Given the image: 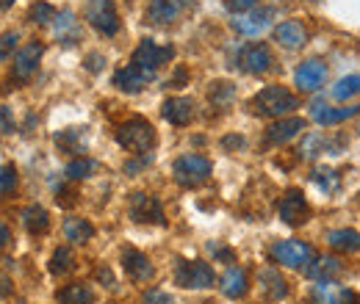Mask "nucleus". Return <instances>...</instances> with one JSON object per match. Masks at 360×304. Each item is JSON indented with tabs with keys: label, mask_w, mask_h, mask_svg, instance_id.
Masks as SVG:
<instances>
[{
	"label": "nucleus",
	"mask_w": 360,
	"mask_h": 304,
	"mask_svg": "<svg viewBox=\"0 0 360 304\" xmlns=\"http://www.w3.org/2000/svg\"><path fill=\"white\" fill-rule=\"evenodd\" d=\"M297 105H300V103H297V97L283 86H266L258 97H255V100H252V108H255L258 114H264V117H274V119H280V117L291 114Z\"/></svg>",
	"instance_id": "nucleus-1"
},
{
	"label": "nucleus",
	"mask_w": 360,
	"mask_h": 304,
	"mask_svg": "<svg viewBox=\"0 0 360 304\" xmlns=\"http://www.w3.org/2000/svg\"><path fill=\"white\" fill-rule=\"evenodd\" d=\"M117 141H120L125 150L144 155L147 150L155 147V128H153L147 119H131V122H125V125L117 131Z\"/></svg>",
	"instance_id": "nucleus-2"
},
{
	"label": "nucleus",
	"mask_w": 360,
	"mask_h": 304,
	"mask_svg": "<svg viewBox=\"0 0 360 304\" xmlns=\"http://www.w3.org/2000/svg\"><path fill=\"white\" fill-rule=\"evenodd\" d=\"M271 260L285 265V268H294V271H300V268L308 271V265L316 260V255L302 241H280L271 246Z\"/></svg>",
	"instance_id": "nucleus-3"
},
{
	"label": "nucleus",
	"mask_w": 360,
	"mask_h": 304,
	"mask_svg": "<svg viewBox=\"0 0 360 304\" xmlns=\"http://www.w3.org/2000/svg\"><path fill=\"white\" fill-rule=\"evenodd\" d=\"M84 14H86L91 28L103 37H114L120 31V14L111 0H86Z\"/></svg>",
	"instance_id": "nucleus-4"
},
{
	"label": "nucleus",
	"mask_w": 360,
	"mask_h": 304,
	"mask_svg": "<svg viewBox=\"0 0 360 304\" xmlns=\"http://www.w3.org/2000/svg\"><path fill=\"white\" fill-rule=\"evenodd\" d=\"M175 282L180 288H191V291L214 288V268L202 260H180L175 268Z\"/></svg>",
	"instance_id": "nucleus-5"
},
{
	"label": "nucleus",
	"mask_w": 360,
	"mask_h": 304,
	"mask_svg": "<svg viewBox=\"0 0 360 304\" xmlns=\"http://www.w3.org/2000/svg\"><path fill=\"white\" fill-rule=\"evenodd\" d=\"M175 180L183 188H197L211 177V161L202 155H183L175 161Z\"/></svg>",
	"instance_id": "nucleus-6"
},
{
	"label": "nucleus",
	"mask_w": 360,
	"mask_h": 304,
	"mask_svg": "<svg viewBox=\"0 0 360 304\" xmlns=\"http://www.w3.org/2000/svg\"><path fill=\"white\" fill-rule=\"evenodd\" d=\"M172 55H175V47H167V44H155L150 42V39H144L134 50V67L150 72V75H155V70L164 67L167 61H172Z\"/></svg>",
	"instance_id": "nucleus-7"
},
{
	"label": "nucleus",
	"mask_w": 360,
	"mask_h": 304,
	"mask_svg": "<svg viewBox=\"0 0 360 304\" xmlns=\"http://www.w3.org/2000/svg\"><path fill=\"white\" fill-rule=\"evenodd\" d=\"M194 8V0H150L147 20L153 25H172Z\"/></svg>",
	"instance_id": "nucleus-8"
},
{
	"label": "nucleus",
	"mask_w": 360,
	"mask_h": 304,
	"mask_svg": "<svg viewBox=\"0 0 360 304\" xmlns=\"http://www.w3.org/2000/svg\"><path fill=\"white\" fill-rule=\"evenodd\" d=\"M128 213L139 224H164V208H161L158 197L144 194V191H136L134 197H131Z\"/></svg>",
	"instance_id": "nucleus-9"
},
{
	"label": "nucleus",
	"mask_w": 360,
	"mask_h": 304,
	"mask_svg": "<svg viewBox=\"0 0 360 304\" xmlns=\"http://www.w3.org/2000/svg\"><path fill=\"white\" fill-rule=\"evenodd\" d=\"M280 218L288 227H300V224H305L311 218V208H308L302 191H297V188L285 191V197L280 199Z\"/></svg>",
	"instance_id": "nucleus-10"
},
{
	"label": "nucleus",
	"mask_w": 360,
	"mask_h": 304,
	"mask_svg": "<svg viewBox=\"0 0 360 304\" xmlns=\"http://www.w3.org/2000/svg\"><path fill=\"white\" fill-rule=\"evenodd\" d=\"M238 64L250 72V75H264L271 70V50L266 44H247L238 55Z\"/></svg>",
	"instance_id": "nucleus-11"
},
{
	"label": "nucleus",
	"mask_w": 360,
	"mask_h": 304,
	"mask_svg": "<svg viewBox=\"0 0 360 304\" xmlns=\"http://www.w3.org/2000/svg\"><path fill=\"white\" fill-rule=\"evenodd\" d=\"M311 304H355V293L333 279L319 282L311 291Z\"/></svg>",
	"instance_id": "nucleus-12"
},
{
	"label": "nucleus",
	"mask_w": 360,
	"mask_h": 304,
	"mask_svg": "<svg viewBox=\"0 0 360 304\" xmlns=\"http://www.w3.org/2000/svg\"><path fill=\"white\" fill-rule=\"evenodd\" d=\"M42 50H45V47L39 42H31L14 55V78H17V81H28V78L37 72L39 58H42Z\"/></svg>",
	"instance_id": "nucleus-13"
},
{
	"label": "nucleus",
	"mask_w": 360,
	"mask_h": 304,
	"mask_svg": "<svg viewBox=\"0 0 360 304\" xmlns=\"http://www.w3.org/2000/svg\"><path fill=\"white\" fill-rule=\"evenodd\" d=\"M271 20H274V8H255V11H250L247 17L233 20V25H236V31L244 34V37H258V34H264V31L269 28Z\"/></svg>",
	"instance_id": "nucleus-14"
},
{
	"label": "nucleus",
	"mask_w": 360,
	"mask_h": 304,
	"mask_svg": "<svg viewBox=\"0 0 360 304\" xmlns=\"http://www.w3.org/2000/svg\"><path fill=\"white\" fill-rule=\"evenodd\" d=\"M122 265H125V274H128L134 282H150V279L155 277L153 263L147 260V255H141L139 249H125V252H122Z\"/></svg>",
	"instance_id": "nucleus-15"
},
{
	"label": "nucleus",
	"mask_w": 360,
	"mask_h": 304,
	"mask_svg": "<svg viewBox=\"0 0 360 304\" xmlns=\"http://www.w3.org/2000/svg\"><path fill=\"white\" fill-rule=\"evenodd\" d=\"M274 42L288 47V50H297V47H302L308 42V31H305V25L300 20H285V22H280L274 28Z\"/></svg>",
	"instance_id": "nucleus-16"
},
{
	"label": "nucleus",
	"mask_w": 360,
	"mask_h": 304,
	"mask_svg": "<svg viewBox=\"0 0 360 304\" xmlns=\"http://www.w3.org/2000/svg\"><path fill=\"white\" fill-rule=\"evenodd\" d=\"M161 114H164V119L169 122V125H188L191 122V117H194V103L191 100H186V97H169L167 103H164V108H161Z\"/></svg>",
	"instance_id": "nucleus-17"
},
{
	"label": "nucleus",
	"mask_w": 360,
	"mask_h": 304,
	"mask_svg": "<svg viewBox=\"0 0 360 304\" xmlns=\"http://www.w3.org/2000/svg\"><path fill=\"white\" fill-rule=\"evenodd\" d=\"M324 78H327V67L321 61H305L297 70V75H294L297 86L302 88V91H316V88L324 84Z\"/></svg>",
	"instance_id": "nucleus-18"
},
{
	"label": "nucleus",
	"mask_w": 360,
	"mask_h": 304,
	"mask_svg": "<svg viewBox=\"0 0 360 304\" xmlns=\"http://www.w3.org/2000/svg\"><path fill=\"white\" fill-rule=\"evenodd\" d=\"M305 131V119H300V117H294V119H280V122H274L266 133V144L271 147H277V144H285V141H291L294 136H300V133Z\"/></svg>",
	"instance_id": "nucleus-19"
},
{
	"label": "nucleus",
	"mask_w": 360,
	"mask_h": 304,
	"mask_svg": "<svg viewBox=\"0 0 360 304\" xmlns=\"http://www.w3.org/2000/svg\"><path fill=\"white\" fill-rule=\"evenodd\" d=\"M150 72H144V70H139V67H122V70H117L114 72V86L122 88V91H141V88L150 84Z\"/></svg>",
	"instance_id": "nucleus-20"
},
{
	"label": "nucleus",
	"mask_w": 360,
	"mask_h": 304,
	"mask_svg": "<svg viewBox=\"0 0 360 304\" xmlns=\"http://www.w3.org/2000/svg\"><path fill=\"white\" fill-rule=\"evenodd\" d=\"M258 279H261V291H264V299H266V302H280V299L288 296V285H285V279L280 277V271L264 268Z\"/></svg>",
	"instance_id": "nucleus-21"
},
{
	"label": "nucleus",
	"mask_w": 360,
	"mask_h": 304,
	"mask_svg": "<svg viewBox=\"0 0 360 304\" xmlns=\"http://www.w3.org/2000/svg\"><path fill=\"white\" fill-rule=\"evenodd\" d=\"M219 288H222L227 299H241L247 293V271L238 268V265H230L219 279Z\"/></svg>",
	"instance_id": "nucleus-22"
},
{
	"label": "nucleus",
	"mask_w": 360,
	"mask_h": 304,
	"mask_svg": "<svg viewBox=\"0 0 360 304\" xmlns=\"http://www.w3.org/2000/svg\"><path fill=\"white\" fill-rule=\"evenodd\" d=\"M327 244H330L335 252L352 255V252H360V232H355V230H333V232L327 235Z\"/></svg>",
	"instance_id": "nucleus-23"
},
{
	"label": "nucleus",
	"mask_w": 360,
	"mask_h": 304,
	"mask_svg": "<svg viewBox=\"0 0 360 304\" xmlns=\"http://www.w3.org/2000/svg\"><path fill=\"white\" fill-rule=\"evenodd\" d=\"M344 268H341V263L335 260V258H316L311 265H308V277L311 279H319V282H327V279H335L338 274H341Z\"/></svg>",
	"instance_id": "nucleus-24"
},
{
	"label": "nucleus",
	"mask_w": 360,
	"mask_h": 304,
	"mask_svg": "<svg viewBox=\"0 0 360 304\" xmlns=\"http://www.w3.org/2000/svg\"><path fill=\"white\" fill-rule=\"evenodd\" d=\"M22 224L31 235H45L50 230V218H47V211L42 205H31L22 211Z\"/></svg>",
	"instance_id": "nucleus-25"
},
{
	"label": "nucleus",
	"mask_w": 360,
	"mask_h": 304,
	"mask_svg": "<svg viewBox=\"0 0 360 304\" xmlns=\"http://www.w3.org/2000/svg\"><path fill=\"white\" fill-rule=\"evenodd\" d=\"M355 114H360V105H352V108H321V105H316L314 111V119L319 125H338V122H344V119H352Z\"/></svg>",
	"instance_id": "nucleus-26"
},
{
	"label": "nucleus",
	"mask_w": 360,
	"mask_h": 304,
	"mask_svg": "<svg viewBox=\"0 0 360 304\" xmlns=\"http://www.w3.org/2000/svg\"><path fill=\"white\" fill-rule=\"evenodd\" d=\"M56 37L67 44H72L81 37V28H78V20H75L72 11H61V14L56 17Z\"/></svg>",
	"instance_id": "nucleus-27"
},
{
	"label": "nucleus",
	"mask_w": 360,
	"mask_h": 304,
	"mask_svg": "<svg viewBox=\"0 0 360 304\" xmlns=\"http://www.w3.org/2000/svg\"><path fill=\"white\" fill-rule=\"evenodd\" d=\"M64 235L72 244H86V241H91V235H94V227H91L86 218H70L64 224Z\"/></svg>",
	"instance_id": "nucleus-28"
},
{
	"label": "nucleus",
	"mask_w": 360,
	"mask_h": 304,
	"mask_svg": "<svg viewBox=\"0 0 360 304\" xmlns=\"http://www.w3.org/2000/svg\"><path fill=\"white\" fill-rule=\"evenodd\" d=\"M58 302L61 304H91L94 302V291H91L89 285L75 282V285H67V288L58 293Z\"/></svg>",
	"instance_id": "nucleus-29"
},
{
	"label": "nucleus",
	"mask_w": 360,
	"mask_h": 304,
	"mask_svg": "<svg viewBox=\"0 0 360 304\" xmlns=\"http://www.w3.org/2000/svg\"><path fill=\"white\" fill-rule=\"evenodd\" d=\"M75 268V255H72V249H67V246H58L56 252H53V258H50V271L53 274H70Z\"/></svg>",
	"instance_id": "nucleus-30"
},
{
	"label": "nucleus",
	"mask_w": 360,
	"mask_h": 304,
	"mask_svg": "<svg viewBox=\"0 0 360 304\" xmlns=\"http://www.w3.org/2000/svg\"><path fill=\"white\" fill-rule=\"evenodd\" d=\"M360 94V75H349V78H341L335 88H333V97L335 100H349V97H355Z\"/></svg>",
	"instance_id": "nucleus-31"
},
{
	"label": "nucleus",
	"mask_w": 360,
	"mask_h": 304,
	"mask_svg": "<svg viewBox=\"0 0 360 304\" xmlns=\"http://www.w3.org/2000/svg\"><path fill=\"white\" fill-rule=\"evenodd\" d=\"M81 136H84L81 128H72V131L58 133V136H56V144H58L64 152H81Z\"/></svg>",
	"instance_id": "nucleus-32"
},
{
	"label": "nucleus",
	"mask_w": 360,
	"mask_h": 304,
	"mask_svg": "<svg viewBox=\"0 0 360 304\" xmlns=\"http://www.w3.org/2000/svg\"><path fill=\"white\" fill-rule=\"evenodd\" d=\"M58 14H56V8L45 3V0H37L34 6H31V20L34 22H39V25H47V22H53Z\"/></svg>",
	"instance_id": "nucleus-33"
},
{
	"label": "nucleus",
	"mask_w": 360,
	"mask_h": 304,
	"mask_svg": "<svg viewBox=\"0 0 360 304\" xmlns=\"http://www.w3.org/2000/svg\"><path fill=\"white\" fill-rule=\"evenodd\" d=\"M94 169H97V164H94L91 158H81V161H72V164L67 166V177H70V180H84V177H89Z\"/></svg>",
	"instance_id": "nucleus-34"
},
{
	"label": "nucleus",
	"mask_w": 360,
	"mask_h": 304,
	"mask_svg": "<svg viewBox=\"0 0 360 304\" xmlns=\"http://www.w3.org/2000/svg\"><path fill=\"white\" fill-rule=\"evenodd\" d=\"M314 183L319 185V188H324V191L330 194V191H335V188H338L341 177L333 172V169H316V172H314Z\"/></svg>",
	"instance_id": "nucleus-35"
},
{
	"label": "nucleus",
	"mask_w": 360,
	"mask_h": 304,
	"mask_svg": "<svg viewBox=\"0 0 360 304\" xmlns=\"http://www.w3.org/2000/svg\"><path fill=\"white\" fill-rule=\"evenodd\" d=\"M230 100H233V86H227V84H214V88H211V103H214L217 108H227Z\"/></svg>",
	"instance_id": "nucleus-36"
},
{
	"label": "nucleus",
	"mask_w": 360,
	"mask_h": 304,
	"mask_svg": "<svg viewBox=\"0 0 360 304\" xmlns=\"http://www.w3.org/2000/svg\"><path fill=\"white\" fill-rule=\"evenodd\" d=\"M14 188H17V172H14L11 164H3V174H0V191H3V197H8Z\"/></svg>",
	"instance_id": "nucleus-37"
},
{
	"label": "nucleus",
	"mask_w": 360,
	"mask_h": 304,
	"mask_svg": "<svg viewBox=\"0 0 360 304\" xmlns=\"http://www.w3.org/2000/svg\"><path fill=\"white\" fill-rule=\"evenodd\" d=\"M144 304H172V296L164 293L161 288H150V291L144 293Z\"/></svg>",
	"instance_id": "nucleus-38"
},
{
	"label": "nucleus",
	"mask_w": 360,
	"mask_h": 304,
	"mask_svg": "<svg viewBox=\"0 0 360 304\" xmlns=\"http://www.w3.org/2000/svg\"><path fill=\"white\" fill-rule=\"evenodd\" d=\"M261 0H227V8L230 11H250V8H255Z\"/></svg>",
	"instance_id": "nucleus-39"
},
{
	"label": "nucleus",
	"mask_w": 360,
	"mask_h": 304,
	"mask_svg": "<svg viewBox=\"0 0 360 304\" xmlns=\"http://www.w3.org/2000/svg\"><path fill=\"white\" fill-rule=\"evenodd\" d=\"M14 44H17V34H6V37H3V47H0V55L8 58V53H11Z\"/></svg>",
	"instance_id": "nucleus-40"
},
{
	"label": "nucleus",
	"mask_w": 360,
	"mask_h": 304,
	"mask_svg": "<svg viewBox=\"0 0 360 304\" xmlns=\"http://www.w3.org/2000/svg\"><path fill=\"white\" fill-rule=\"evenodd\" d=\"M14 131V125H11V111L3 105V133H11Z\"/></svg>",
	"instance_id": "nucleus-41"
},
{
	"label": "nucleus",
	"mask_w": 360,
	"mask_h": 304,
	"mask_svg": "<svg viewBox=\"0 0 360 304\" xmlns=\"http://www.w3.org/2000/svg\"><path fill=\"white\" fill-rule=\"evenodd\" d=\"M97 279H105V288H114V277H111L108 268H100V271H97Z\"/></svg>",
	"instance_id": "nucleus-42"
},
{
	"label": "nucleus",
	"mask_w": 360,
	"mask_h": 304,
	"mask_svg": "<svg viewBox=\"0 0 360 304\" xmlns=\"http://www.w3.org/2000/svg\"><path fill=\"white\" fill-rule=\"evenodd\" d=\"M211 252H217V255H219V258H225V260H233V255L227 252L225 246H217V244H211Z\"/></svg>",
	"instance_id": "nucleus-43"
},
{
	"label": "nucleus",
	"mask_w": 360,
	"mask_h": 304,
	"mask_svg": "<svg viewBox=\"0 0 360 304\" xmlns=\"http://www.w3.org/2000/svg\"><path fill=\"white\" fill-rule=\"evenodd\" d=\"M183 81H186V70H178V72H175V78L169 81V86H183Z\"/></svg>",
	"instance_id": "nucleus-44"
},
{
	"label": "nucleus",
	"mask_w": 360,
	"mask_h": 304,
	"mask_svg": "<svg viewBox=\"0 0 360 304\" xmlns=\"http://www.w3.org/2000/svg\"><path fill=\"white\" fill-rule=\"evenodd\" d=\"M0 238H3V246L11 241V232H8V227H3V230H0Z\"/></svg>",
	"instance_id": "nucleus-45"
},
{
	"label": "nucleus",
	"mask_w": 360,
	"mask_h": 304,
	"mask_svg": "<svg viewBox=\"0 0 360 304\" xmlns=\"http://www.w3.org/2000/svg\"><path fill=\"white\" fill-rule=\"evenodd\" d=\"M11 3H14V0H3V8H11Z\"/></svg>",
	"instance_id": "nucleus-46"
},
{
	"label": "nucleus",
	"mask_w": 360,
	"mask_h": 304,
	"mask_svg": "<svg viewBox=\"0 0 360 304\" xmlns=\"http://www.w3.org/2000/svg\"><path fill=\"white\" fill-rule=\"evenodd\" d=\"M358 304H360V302H358Z\"/></svg>",
	"instance_id": "nucleus-47"
}]
</instances>
